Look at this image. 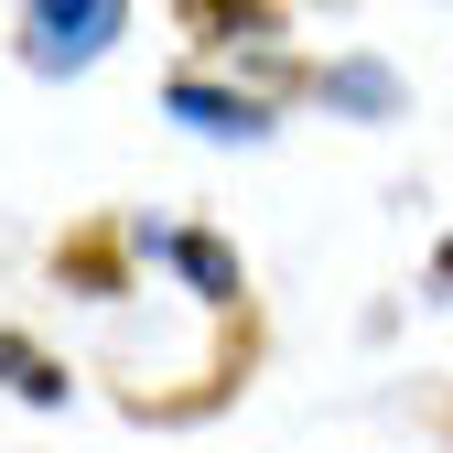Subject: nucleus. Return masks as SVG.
Segmentation results:
<instances>
[{"label": "nucleus", "instance_id": "8", "mask_svg": "<svg viewBox=\"0 0 453 453\" xmlns=\"http://www.w3.org/2000/svg\"><path fill=\"white\" fill-rule=\"evenodd\" d=\"M313 97H346V108H367V119H378V108L400 97V87H388L378 65H324V76H313Z\"/></svg>", "mask_w": 453, "mask_h": 453}, {"label": "nucleus", "instance_id": "6", "mask_svg": "<svg viewBox=\"0 0 453 453\" xmlns=\"http://www.w3.org/2000/svg\"><path fill=\"white\" fill-rule=\"evenodd\" d=\"M0 388H12V400H33V411H65V357H43L33 346V334H12V324H0Z\"/></svg>", "mask_w": 453, "mask_h": 453}, {"label": "nucleus", "instance_id": "4", "mask_svg": "<svg viewBox=\"0 0 453 453\" xmlns=\"http://www.w3.org/2000/svg\"><path fill=\"white\" fill-rule=\"evenodd\" d=\"M162 108H173L184 130H205V141H270V108L238 97V87H205V76H173V87H162Z\"/></svg>", "mask_w": 453, "mask_h": 453}, {"label": "nucleus", "instance_id": "3", "mask_svg": "<svg viewBox=\"0 0 453 453\" xmlns=\"http://www.w3.org/2000/svg\"><path fill=\"white\" fill-rule=\"evenodd\" d=\"M151 259L173 270V280H195L205 313H249V270H238V249H226V238H205V226H162Z\"/></svg>", "mask_w": 453, "mask_h": 453}, {"label": "nucleus", "instance_id": "5", "mask_svg": "<svg viewBox=\"0 0 453 453\" xmlns=\"http://www.w3.org/2000/svg\"><path fill=\"white\" fill-rule=\"evenodd\" d=\"M54 280L87 303H119L130 292V238L119 226H76V238H54Z\"/></svg>", "mask_w": 453, "mask_h": 453}, {"label": "nucleus", "instance_id": "9", "mask_svg": "<svg viewBox=\"0 0 453 453\" xmlns=\"http://www.w3.org/2000/svg\"><path fill=\"white\" fill-rule=\"evenodd\" d=\"M432 292H453V238H442V249H432Z\"/></svg>", "mask_w": 453, "mask_h": 453}, {"label": "nucleus", "instance_id": "2", "mask_svg": "<svg viewBox=\"0 0 453 453\" xmlns=\"http://www.w3.org/2000/svg\"><path fill=\"white\" fill-rule=\"evenodd\" d=\"M249 367H259V313H216V367L195 388H130V421H205L249 388Z\"/></svg>", "mask_w": 453, "mask_h": 453}, {"label": "nucleus", "instance_id": "1", "mask_svg": "<svg viewBox=\"0 0 453 453\" xmlns=\"http://www.w3.org/2000/svg\"><path fill=\"white\" fill-rule=\"evenodd\" d=\"M119 33H130V0H33V12H22V65L33 76H76Z\"/></svg>", "mask_w": 453, "mask_h": 453}, {"label": "nucleus", "instance_id": "7", "mask_svg": "<svg viewBox=\"0 0 453 453\" xmlns=\"http://www.w3.org/2000/svg\"><path fill=\"white\" fill-rule=\"evenodd\" d=\"M173 22L195 43H270V33H292V12H226V0H184Z\"/></svg>", "mask_w": 453, "mask_h": 453}]
</instances>
